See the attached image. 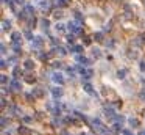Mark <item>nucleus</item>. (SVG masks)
Wrapping results in <instances>:
<instances>
[{
	"label": "nucleus",
	"mask_w": 145,
	"mask_h": 135,
	"mask_svg": "<svg viewBox=\"0 0 145 135\" xmlns=\"http://www.w3.org/2000/svg\"><path fill=\"white\" fill-rule=\"evenodd\" d=\"M41 24H42V28H48V20H47V19H44Z\"/></svg>",
	"instance_id": "nucleus-18"
},
{
	"label": "nucleus",
	"mask_w": 145,
	"mask_h": 135,
	"mask_svg": "<svg viewBox=\"0 0 145 135\" xmlns=\"http://www.w3.org/2000/svg\"><path fill=\"white\" fill-rule=\"evenodd\" d=\"M52 80L55 83H58V85H62L64 83V77H62V74H59V72H53L52 74Z\"/></svg>",
	"instance_id": "nucleus-2"
},
{
	"label": "nucleus",
	"mask_w": 145,
	"mask_h": 135,
	"mask_svg": "<svg viewBox=\"0 0 145 135\" xmlns=\"http://www.w3.org/2000/svg\"><path fill=\"white\" fill-rule=\"evenodd\" d=\"M2 83H6V75H2Z\"/></svg>",
	"instance_id": "nucleus-25"
},
{
	"label": "nucleus",
	"mask_w": 145,
	"mask_h": 135,
	"mask_svg": "<svg viewBox=\"0 0 145 135\" xmlns=\"http://www.w3.org/2000/svg\"><path fill=\"white\" fill-rule=\"evenodd\" d=\"M19 72H20V68H19V66H16L14 69H12V74H14V75H19Z\"/></svg>",
	"instance_id": "nucleus-19"
},
{
	"label": "nucleus",
	"mask_w": 145,
	"mask_h": 135,
	"mask_svg": "<svg viewBox=\"0 0 145 135\" xmlns=\"http://www.w3.org/2000/svg\"><path fill=\"white\" fill-rule=\"evenodd\" d=\"M42 43H44V41H42V38H39V36L35 38V39H31V46H33V47H41Z\"/></svg>",
	"instance_id": "nucleus-7"
},
{
	"label": "nucleus",
	"mask_w": 145,
	"mask_h": 135,
	"mask_svg": "<svg viewBox=\"0 0 145 135\" xmlns=\"http://www.w3.org/2000/svg\"><path fill=\"white\" fill-rule=\"evenodd\" d=\"M83 90L86 93H89V94H92V93H94V88H92L91 83H83Z\"/></svg>",
	"instance_id": "nucleus-8"
},
{
	"label": "nucleus",
	"mask_w": 145,
	"mask_h": 135,
	"mask_svg": "<svg viewBox=\"0 0 145 135\" xmlns=\"http://www.w3.org/2000/svg\"><path fill=\"white\" fill-rule=\"evenodd\" d=\"M2 25H3V30L6 32V30H10V25H11V24H10V22H6V20H3Z\"/></svg>",
	"instance_id": "nucleus-14"
},
{
	"label": "nucleus",
	"mask_w": 145,
	"mask_h": 135,
	"mask_svg": "<svg viewBox=\"0 0 145 135\" xmlns=\"http://www.w3.org/2000/svg\"><path fill=\"white\" fill-rule=\"evenodd\" d=\"M6 105V101H5V98H2V107H5Z\"/></svg>",
	"instance_id": "nucleus-26"
},
{
	"label": "nucleus",
	"mask_w": 145,
	"mask_h": 135,
	"mask_svg": "<svg viewBox=\"0 0 145 135\" xmlns=\"http://www.w3.org/2000/svg\"><path fill=\"white\" fill-rule=\"evenodd\" d=\"M69 2H70V0H58V6L59 8H64V6L69 5Z\"/></svg>",
	"instance_id": "nucleus-10"
},
{
	"label": "nucleus",
	"mask_w": 145,
	"mask_h": 135,
	"mask_svg": "<svg viewBox=\"0 0 145 135\" xmlns=\"http://www.w3.org/2000/svg\"><path fill=\"white\" fill-rule=\"evenodd\" d=\"M105 113H106V116H112V113H114V112H112V108H109V110L106 108V112H105Z\"/></svg>",
	"instance_id": "nucleus-22"
},
{
	"label": "nucleus",
	"mask_w": 145,
	"mask_h": 135,
	"mask_svg": "<svg viewBox=\"0 0 145 135\" xmlns=\"http://www.w3.org/2000/svg\"><path fill=\"white\" fill-rule=\"evenodd\" d=\"M140 69H142V71H145V63H144V61L140 63Z\"/></svg>",
	"instance_id": "nucleus-29"
},
{
	"label": "nucleus",
	"mask_w": 145,
	"mask_h": 135,
	"mask_svg": "<svg viewBox=\"0 0 145 135\" xmlns=\"http://www.w3.org/2000/svg\"><path fill=\"white\" fill-rule=\"evenodd\" d=\"M72 50H73V52H76V53H80V52L83 50V46H75V47L72 49Z\"/></svg>",
	"instance_id": "nucleus-17"
},
{
	"label": "nucleus",
	"mask_w": 145,
	"mask_h": 135,
	"mask_svg": "<svg viewBox=\"0 0 145 135\" xmlns=\"http://www.w3.org/2000/svg\"><path fill=\"white\" fill-rule=\"evenodd\" d=\"M55 28H56L58 33H62V32H64V25H62V24H56V25H55Z\"/></svg>",
	"instance_id": "nucleus-11"
},
{
	"label": "nucleus",
	"mask_w": 145,
	"mask_h": 135,
	"mask_svg": "<svg viewBox=\"0 0 145 135\" xmlns=\"http://www.w3.org/2000/svg\"><path fill=\"white\" fill-rule=\"evenodd\" d=\"M92 53H94V57H97V58H98V57L101 55V52H100V49H94V50H92Z\"/></svg>",
	"instance_id": "nucleus-16"
},
{
	"label": "nucleus",
	"mask_w": 145,
	"mask_h": 135,
	"mask_svg": "<svg viewBox=\"0 0 145 135\" xmlns=\"http://www.w3.org/2000/svg\"><path fill=\"white\" fill-rule=\"evenodd\" d=\"M94 39H95V41H101V33H97V35H94Z\"/></svg>",
	"instance_id": "nucleus-20"
},
{
	"label": "nucleus",
	"mask_w": 145,
	"mask_h": 135,
	"mask_svg": "<svg viewBox=\"0 0 145 135\" xmlns=\"http://www.w3.org/2000/svg\"><path fill=\"white\" fill-rule=\"evenodd\" d=\"M16 3H19V5H24V0H16Z\"/></svg>",
	"instance_id": "nucleus-30"
},
{
	"label": "nucleus",
	"mask_w": 145,
	"mask_h": 135,
	"mask_svg": "<svg viewBox=\"0 0 145 135\" xmlns=\"http://www.w3.org/2000/svg\"><path fill=\"white\" fill-rule=\"evenodd\" d=\"M33 66H35V63H33L31 60H27V61H25V68H27V69H31Z\"/></svg>",
	"instance_id": "nucleus-13"
},
{
	"label": "nucleus",
	"mask_w": 145,
	"mask_h": 135,
	"mask_svg": "<svg viewBox=\"0 0 145 135\" xmlns=\"http://www.w3.org/2000/svg\"><path fill=\"white\" fill-rule=\"evenodd\" d=\"M130 124L131 126H139V121L136 119V118H130Z\"/></svg>",
	"instance_id": "nucleus-15"
},
{
	"label": "nucleus",
	"mask_w": 145,
	"mask_h": 135,
	"mask_svg": "<svg viewBox=\"0 0 145 135\" xmlns=\"http://www.w3.org/2000/svg\"><path fill=\"white\" fill-rule=\"evenodd\" d=\"M119 79H123V75H125V71H119Z\"/></svg>",
	"instance_id": "nucleus-23"
},
{
	"label": "nucleus",
	"mask_w": 145,
	"mask_h": 135,
	"mask_svg": "<svg viewBox=\"0 0 145 135\" xmlns=\"http://www.w3.org/2000/svg\"><path fill=\"white\" fill-rule=\"evenodd\" d=\"M120 127H122L120 124H116V126H114V129H116V130H120Z\"/></svg>",
	"instance_id": "nucleus-27"
},
{
	"label": "nucleus",
	"mask_w": 145,
	"mask_h": 135,
	"mask_svg": "<svg viewBox=\"0 0 145 135\" xmlns=\"http://www.w3.org/2000/svg\"><path fill=\"white\" fill-rule=\"evenodd\" d=\"M52 94H53L55 99H56V98H61V96H62V88H59V86L53 88V90H52Z\"/></svg>",
	"instance_id": "nucleus-6"
},
{
	"label": "nucleus",
	"mask_w": 145,
	"mask_h": 135,
	"mask_svg": "<svg viewBox=\"0 0 145 135\" xmlns=\"http://www.w3.org/2000/svg\"><path fill=\"white\" fill-rule=\"evenodd\" d=\"M123 135H133V134H131L130 130H123Z\"/></svg>",
	"instance_id": "nucleus-28"
},
{
	"label": "nucleus",
	"mask_w": 145,
	"mask_h": 135,
	"mask_svg": "<svg viewBox=\"0 0 145 135\" xmlns=\"http://www.w3.org/2000/svg\"><path fill=\"white\" fill-rule=\"evenodd\" d=\"M76 60H78L80 63H84V65H91V60H87L86 57H81V55H78V57H76Z\"/></svg>",
	"instance_id": "nucleus-9"
},
{
	"label": "nucleus",
	"mask_w": 145,
	"mask_h": 135,
	"mask_svg": "<svg viewBox=\"0 0 145 135\" xmlns=\"http://www.w3.org/2000/svg\"><path fill=\"white\" fill-rule=\"evenodd\" d=\"M35 2L41 10H47V8H48V0H35Z\"/></svg>",
	"instance_id": "nucleus-3"
},
{
	"label": "nucleus",
	"mask_w": 145,
	"mask_h": 135,
	"mask_svg": "<svg viewBox=\"0 0 145 135\" xmlns=\"http://www.w3.org/2000/svg\"><path fill=\"white\" fill-rule=\"evenodd\" d=\"M11 39H12V43H14V44H19L20 39H22V35H20L19 32H14V33L11 35Z\"/></svg>",
	"instance_id": "nucleus-4"
},
{
	"label": "nucleus",
	"mask_w": 145,
	"mask_h": 135,
	"mask_svg": "<svg viewBox=\"0 0 145 135\" xmlns=\"http://www.w3.org/2000/svg\"><path fill=\"white\" fill-rule=\"evenodd\" d=\"M139 135H145V130H144V132H140V134H139Z\"/></svg>",
	"instance_id": "nucleus-31"
},
{
	"label": "nucleus",
	"mask_w": 145,
	"mask_h": 135,
	"mask_svg": "<svg viewBox=\"0 0 145 135\" xmlns=\"http://www.w3.org/2000/svg\"><path fill=\"white\" fill-rule=\"evenodd\" d=\"M67 27H69V30L72 32V33H80V22H76V20H70L69 24H67Z\"/></svg>",
	"instance_id": "nucleus-1"
},
{
	"label": "nucleus",
	"mask_w": 145,
	"mask_h": 135,
	"mask_svg": "<svg viewBox=\"0 0 145 135\" xmlns=\"http://www.w3.org/2000/svg\"><path fill=\"white\" fill-rule=\"evenodd\" d=\"M67 43H69V44H73V36H72V35L67 36Z\"/></svg>",
	"instance_id": "nucleus-21"
},
{
	"label": "nucleus",
	"mask_w": 145,
	"mask_h": 135,
	"mask_svg": "<svg viewBox=\"0 0 145 135\" xmlns=\"http://www.w3.org/2000/svg\"><path fill=\"white\" fill-rule=\"evenodd\" d=\"M55 16H56V17H61L62 14H61V11H56V13H55Z\"/></svg>",
	"instance_id": "nucleus-24"
},
{
	"label": "nucleus",
	"mask_w": 145,
	"mask_h": 135,
	"mask_svg": "<svg viewBox=\"0 0 145 135\" xmlns=\"http://www.w3.org/2000/svg\"><path fill=\"white\" fill-rule=\"evenodd\" d=\"M55 52H56V53H59L61 57H64V55H66V50H64L62 47H58V49H55Z\"/></svg>",
	"instance_id": "nucleus-12"
},
{
	"label": "nucleus",
	"mask_w": 145,
	"mask_h": 135,
	"mask_svg": "<svg viewBox=\"0 0 145 135\" xmlns=\"http://www.w3.org/2000/svg\"><path fill=\"white\" fill-rule=\"evenodd\" d=\"M11 88H12L14 91H19V90H22V85H20V82H19L17 79H14V80L11 82Z\"/></svg>",
	"instance_id": "nucleus-5"
}]
</instances>
